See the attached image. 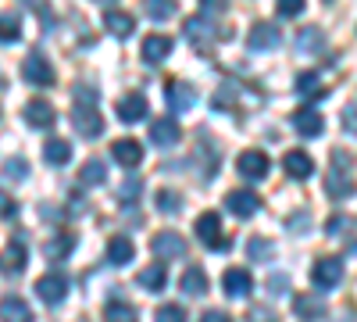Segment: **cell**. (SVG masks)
<instances>
[{"label": "cell", "instance_id": "1", "mask_svg": "<svg viewBox=\"0 0 357 322\" xmlns=\"http://www.w3.org/2000/svg\"><path fill=\"white\" fill-rule=\"evenodd\" d=\"M193 233H197V240H200L204 247H211V251H225V247H229V240L222 237V219H218V212H204V215L193 222Z\"/></svg>", "mask_w": 357, "mask_h": 322}, {"label": "cell", "instance_id": "2", "mask_svg": "<svg viewBox=\"0 0 357 322\" xmlns=\"http://www.w3.org/2000/svg\"><path fill=\"white\" fill-rule=\"evenodd\" d=\"M68 276L65 272H50V276H40L36 279V298L43 301V305H61L65 301V294H68Z\"/></svg>", "mask_w": 357, "mask_h": 322}, {"label": "cell", "instance_id": "3", "mask_svg": "<svg viewBox=\"0 0 357 322\" xmlns=\"http://www.w3.org/2000/svg\"><path fill=\"white\" fill-rule=\"evenodd\" d=\"M151 251L158 254V261H175V258H186V240L178 237V233H172V229H161L158 237L151 240Z\"/></svg>", "mask_w": 357, "mask_h": 322}, {"label": "cell", "instance_id": "4", "mask_svg": "<svg viewBox=\"0 0 357 322\" xmlns=\"http://www.w3.org/2000/svg\"><path fill=\"white\" fill-rule=\"evenodd\" d=\"M343 279V258H318L311 269V283L318 290H333Z\"/></svg>", "mask_w": 357, "mask_h": 322}, {"label": "cell", "instance_id": "5", "mask_svg": "<svg viewBox=\"0 0 357 322\" xmlns=\"http://www.w3.org/2000/svg\"><path fill=\"white\" fill-rule=\"evenodd\" d=\"M225 208L236 215V219H254L261 212V197L254 190H229L225 193Z\"/></svg>", "mask_w": 357, "mask_h": 322}, {"label": "cell", "instance_id": "6", "mask_svg": "<svg viewBox=\"0 0 357 322\" xmlns=\"http://www.w3.org/2000/svg\"><path fill=\"white\" fill-rule=\"evenodd\" d=\"M72 126L79 136H100L104 133V119H100V108H72Z\"/></svg>", "mask_w": 357, "mask_h": 322}, {"label": "cell", "instance_id": "7", "mask_svg": "<svg viewBox=\"0 0 357 322\" xmlns=\"http://www.w3.org/2000/svg\"><path fill=\"white\" fill-rule=\"evenodd\" d=\"M236 168H240V175L243 180H250V183H257V180H264L268 175V154L264 151H243L240 158H236Z\"/></svg>", "mask_w": 357, "mask_h": 322}, {"label": "cell", "instance_id": "8", "mask_svg": "<svg viewBox=\"0 0 357 322\" xmlns=\"http://www.w3.org/2000/svg\"><path fill=\"white\" fill-rule=\"evenodd\" d=\"M22 79H25V82H33V86H50V82H54V68H50L47 57L29 54L25 61H22Z\"/></svg>", "mask_w": 357, "mask_h": 322}, {"label": "cell", "instance_id": "9", "mask_svg": "<svg viewBox=\"0 0 357 322\" xmlns=\"http://www.w3.org/2000/svg\"><path fill=\"white\" fill-rule=\"evenodd\" d=\"M22 115H25V122L33 126V129H50V126L57 122V111H54V104H50V101H43V97L29 101Z\"/></svg>", "mask_w": 357, "mask_h": 322}, {"label": "cell", "instance_id": "10", "mask_svg": "<svg viewBox=\"0 0 357 322\" xmlns=\"http://www.w3.org/2000/svg\"><path fill=\"white\" fill-rule=\"evenodd\" d=\"M146 108H151V104H146V97L143 94H129V97H122V101H118V119H122L126 126H132V122H143L146 119Z\"/></svg>", "mask_w": 357, "mask_h": 322}, {"label": "cell", "instance_id": "11", "mask_svg": "<svg viewBox=\"0 0 357 322\" xmlns=\"http://www.w3.org/2000/svg\"><path fill=\"white\" fill-rule=\"evenodd\" d=\"M178 136H183V129H178L175 119H158V122H151V143H158L161 151L175 147Z\"/></svg>", "mask_w": 357, "mask_h": 322}, {"label": "cell", "instance_id": "12", "mask_svg": "<svg viewBox=\"0 0 357 322\" xmlns=\"http://www.w3.org/2000/svg\"><path fill=\"white\" fill-rule=\"evenodd\" d=\"M279 29L272 25V22H257L250 33H247V43H250V50H272V47H279Z\"/></svg>", "mask_w": 357, "mask_h": 322}, {"label": "cell", "instance_id": "13", "mask_svg": "<svg viewBox=\"0 0 357 322\" xmlns=\"http://www.w3.org/2000/svg\"><path fill=\"white\" fill-rule=\"evenodd\" d=\"M325 193H329V197H336V200H347V197H354V193H357L354 175H347V172L333 168L329 175H325Z\"/></svg>", "mask_w": 357, "mask_h": 322}, {"label": "cell", "instance_id": "14", "mask_svg": "<svg viewBox=\"0 0 357 322\" xmlns=\"http://www.w3.org/2000/svg\"><path fill=\"white\" fill-rule=\"evenodd\" d=\"M0 272H4V276L25 272V244L22 240H11L4 251H0Z\"/></svg>", "mask_w": 357, "mask_h": 322}, {"label": "cell", "instance_id": "15", "mask_svg": "<svg viewBox=\"0 0 357 322\" xmlns=\"http://www.w3.org/2000/svg\"><path fill=\"white\" fill-rule=\"evenodd\" d=\"M222 286H225V294L229 298H247L250 290H254V276L247 269H229L222 276Z\"/></svg>", "mask_w": 357, "mask_h": 322}, {"label": "cell", "instance_id": "16", "mask_svg": "<svg viewBox=\"0 0 357 322\" xmlns=\"http://www.w3.org/2000/svg\"><path fill=\"white\" fill-rule=\"evenodd\" d=\"M111 154L118 165H126V168H136L143 161V147H139V140H114L111 143Z\"/></svg>", "mask_w": 357, "mask_h": 322}, {"label": "cell", "instance_id": "17", "mask_svg": "<svg viewBox=\"0 0 357 322\" xmlns=\"http://www.w3.org/2000/svg\"><path fill=\"white\" fill-rule=\"evenodd\" d=\"M178 290L190 294V298H204L207 294V272L200 265H190L183 276H178Z\"/></svg>", "mask_w": 357, "mask_h": 322}, {"label": "cell", "instance_id": "18", "mask_svg": "<svg viewBox=\"0 0 357 322\" xmlns=\"http://www.w3.org/2000/svg\"><path fill=\"white\" fill-rule=\"evenodd\" d=\"M282 168L289 172V180H307V175L314 172V161H311V154H304V151H289L286 158H282Z\"/></svg>", "mask_w": 357, "mask_h": 322}, {"label": "cell", "instance_id": "19", "mask_svg": "<svg viewBox=\"0 0 357 322\" xmlns=\"http://www.w3.org/2000/svg\"><path fill=\"white\" fill-rule=\"evenodd\" d=\"M168 54H172V40H168V36H158V33H154V36L143 40V61H146V65H161Z\"/></svg>", "mask_w": 357, "mask_h": 322}, {"label": "cell", "instance_id": "20", "mask_svg": "<svg viewBox=\"0 0 357 322\" xmlns=\"http://www.w3.org/2000/svg\"><path fill=\"white\" fill-rule=\"evenodd\" d=\"M296 94H301L304 101H321L329 90H325V82H321L318 72H301L296 75Z\"/></svg>", "mask_w": 357, "mask_h": 322}, {"label": "cell", "instance_id": "21", "mask_svg": "<svg viewBox=\"0 0 357 322\" xmlns=\"http://www.w3.org/2000/svg\"><path fill=\"white\" fill-rule=\"evenodd\" d=\"M293 129L301 133V136H321V129H325V119H321L318 111L304 108V111H296V115H293Z\"/></svg>", "mask_w": 357, "mask_h": 322}, {"label": "cell", "instance_id": "22", "mask_svg": "<svg viewBox=\"0 0 357 322\" xmlns=\"http://www.w3.org/2000/svg\"><path fill=\"white\" fill-rule=\"evenodd\" d=\"M72 251H75V237H72V233H57V237L43 240V254L50 261H65Z\"/></svg>", "mask_w": 357, "mask_h": 322}, {"label": "cell", "instance_id": "23", "mask_svg": "<svg viewBox=\"0 0 357 322\" xmlns=\"http://www.w3.org/2000/svg\"><path fill=\"white\" fill-rule=\"evenodd\" d=\"M104 25H107V33H114V36H129L132 29H136V18H132L129 11L107 8V11H104Z\"/></svg>", "mask_w": 357, "mask_h": 322}, {"label": "cell", "instance_id": "24", "mask_svg": "<svg viewBox=\"0 0 357 322\" xmlns=\"http://www.w3.org/2000/svg\"><path fill=\"white\" fill-rule=\"evenodd\" d=\"M0 322H33V312H29V305L22 298H4L0 301Z\"/></svg>", "mask_w": 357, "mask_h": 322}, {"label": "cell", "instance_id": "25", "mask_svg": "<svg viewBox=\"0 0 357 322\" xmlns=\"http://www.w3.org/2000/svg\"><path fill=\"white\" fill-rule=\"evenodd\" d=\"M293 312L301 319H307V322H314V319L325 315V301L318 294H301V298H293Z\"/></svg>", "mask_w": 357, "mask_h": 322}, {"label": "cell", "instance_id": "26", "mask_svg": "<svg viewBox=\"0 0 357 322\" xmlns=\"http://www.w3.org/2000/svg\"><path fill=\"white\" fill-rule=\"evenodd\" d=\"M132 254H136V247H132L129 237H111V244H107V261L111 265H129Z\"/></svg>", "mask_w": 357, "mask_h": 322}, {"label": "cell", "instance_id": "27", "mask_svg": "<svg viewBox=\"0 0 357 322\" xmlns=\"http://www.w3.org/2000/svg\"><path fill=\"white\" fill-rule=\"evenodd\" d=\"M168 104H172V111H190L197 104V97L186 82H168Z\"/></svg>", "mask_w": 357, "mask_h": 322}, {"label": "cell", "instance_id": "28", "mask_svg": "<svg viewBox=\"0 0 357 322\" xmlns=\"http://www.w3.org/2000/svg\"><path fill=\"white\" fill-rule=\"evenodd\" d=\"M136 279H139V286H143V290H151V294H158V290L168 283V269L158 261V265H146V269H143Z\"/></svg>", "mask_w": 357, "mask_h": 322}, {"label": "cell", "instance_id": "29", "mask_svg": "<svg viewBox=\"0 0 357 322\" xmlns=\"http://www.w3.org/2000/svg\"><path fill=\"white\" fill-rule=\"evenodd\" d=\"M79 180H82V186H97V183H104V180H107V165H104L100 158H89V161L79 168Z\"/></svg>", "mask_w": 357, "mask_h": 322}, {"label": "cell", "instance_id": "30", "mask_svg": "<svg viewBox=\"0 0 357 322\" xmlns=\"http://www.w3.org/2000/svg\"><path fill=\"white\" fill-rule=\"evenodd\" d=\"M22 40V22L15 11H0V43H18Z\"/></svg>", "mask_w": 357, "mask_h": 322}, {"label": "cell", "instance_id": "31", "mask_svg": "<svg viewBox=\"0 0 357 322\" xmlns=\"http://www.w3.org/2000/svg\"><path fill=\"white\" fill-rule=\"evenodd\" d=\"M321 43H325V36H321V29H318V25H307V29H301V33H296V47H301L304 54L321 50Z\"/></svg>", "mask_w": 357, "mask_h": 322}, {"label": "cell", "instance_id": "32", "mask_svg": "<svg viewBox=\"0 0 357 322\" xmlns=\"http://www.w3.org/2000/svg\"><path fill=\"white\" fill-rule=\"evenodd\" d=\"M43 158H47L50 165H65V161L72 158V143H68V140H50L47 147H43Z\"/></svg>", "mask_w": 357, "mask_h": 322}, {"label": "cell", "instance_id": "33", "mask_svg": "<svg viewBox=\"0 0 357 322\" xmlns=\"http://www.w3.org/2000/svg\"><path fill=\"white\" fill-rule=\"evenodd\" d=\"M104 322H136V308L126 301H111L104 308Z\"/></svg>", "mask_w": 357, "mask_h": 322}, {"label": "cell", "instance_id": "34", "mask_svg": "<svg viewBox=\"0 0 357 322\" xmlns=\"http://www.w3.org/2000/svg\"><path fill=\"white\" fill-rule=\"evenodd\" d=\"M29 175V161L25 158H8L4 161V180H25Z\"/></svg>", "mask_w": 357, "mask_h": 322}, {"label": "cell", "instance_id": "35", "mask_svg": "<svg viewBox=\"0 0 357 322\" xmlns=\"http://www.w3.org/2000/svg\"><path fill=\"white\" fill-rule=\"evenodd\" d=\"M247 251H250V258H254V261H272V254H275V247L268 244V240H261V237H254Z\"/></svg>", "mask_w": 357, "mask_h": 322}, {"label": "cell", "instance_id": "36", "mask_svg": "<svg viewBox=\"0 0 357 322\" xmlns=\"http://www.w3.org/2000/svg\"><path fill=\"white\" fill-rule=\"evenodd\" d=\"M154 322H186V308H178V305H161Z\"/></svg>", "mask_w": 357, "mask_h": 322}, {"label": "cell", "instance_id": "37", "mask_svg": "<svg viewBox=\"0 0 357 322\" xmlns=\"http://www.w3.org/2000/svg\"><path fill=\"white\" fill-rule=\"evenodd\" d=\"M158 208L165 215H175L178 212V193L175 190H158Z\"/></svg>", "mask_w": 357, "mask_h": 322}, {"label": "cell", "instance_id": "38", "mask_svg": "<svg viewBox=\"0 0 357 322\" xmlns=\"http://www.w3.org/2000/svg\"><path fill=\"white\" fill-rule=\"evenodd\" d=\"M325 229H329V237H347V233L354 229V219L350 215H336V219H329Z\"/></svg>", "mask_w": 357, "mask_h": 322}, {"label": "cell", "instance_id": "39", "mask_svg": "<svg viewBox=\"0 0 357 322\" xmlns=\"http://www.w3.org/2000/svg\"><path fill=\"white\" fill-rule=\"evenodd\" d=\"M247 322H279V315H275L272 308H261V305H257V308L247 312Z\"/></svg>", "mask_w": 357, "mask_h": 322}, {"label": "cell", "instance_id": "40", "mask_svg": "<svg viewBox=\"0 0 357 322\" xmlns=\"http://www.w3.org/2000/svg\"><path fill=\"white\" fill-rule=\"evenodd\" d=\"M146 15H151L154 22H165L175 15V4H146Z\"/></svg>", "mask_w": 357, "mask_h": 322}, {"label": "cell", "instance_id": "41", "mask_svg": "<svg viewBox=\"0 0 357 322\" xmlns=\"http://www.w3.org/2000/svg\"><path fill=\"white\" fill-rule=\"evenodd\" d=\"M15 215H18V204L0 190V219H15Z\"/></svg>", "mask_w": 357, "mask_h": 322}, {"label": "cell", "instance_id": "42", "mask_svg": "<svg viewBox=\"0 0 357 322\" xmlns=\"http://www.w3.org/2000/svg\"><path fill=\"white\" fill-rule=\"evenodd\" d=\"M304 11V0H279V15L293 18V15H301Z\"/></svg>", "mask_w": 357, "mask_h": 322}, {"label": "cell", "instance_id": "43", "mask_svg": "<svg viewBox=\"0 0 357 322\" xmlns=\"http://www.w3.org/2000/svg\"><path fill=\"white\" fill-rule=\"evenodd\" d=\"M136 193H139V180H126L122 190H118V197H122V200H132Z\"/></svg>", "mask_w": 357, "mask_h": 322}, {"label": "cell", "instance_id": "44", "mask_svg": "<svg viewBox=\"0 0 357 322\" xmlns=\"http://www.w3.org/2000/svg\"><path fill=\"white\" fill-rule=\"evenodd\" d=\"M343 129L357 133V108H343Z\"/></svg>", "mask_w": 357, "mask_h": 322}, {"label": "cell", "instance_id": "45", "mask_svg": "<svg viewBox=\"0 0 357 322\" xmlns=\"http://www.w3.org/2000/svg\"><path fill=\"white\" fill-rule=\"evenodd\" d=\"M200 322H232V319H229V312H218V308H207V312L200 315Z\"/></svg>", "mask_w": 357, "mask_h": 322}, {"label": "cell", "instance_id": "46", "mask_svg": "<svg viewBox=\"0 0 357 322\" xmlns=\"http://www.w3.org/2000/svg\"><path fill=\"white\" fill-rule=\"evenodd\" d=\"M286 286H289L286 276H272V279H268V290H272V294H286Z\"/></svg>", "mask_w": 357, "mask_h": 322}, {"label": "cell", "instance_id": "47", "mask_svg": "<svg viewBox=\"0 0 357 322\" xmlns=\"http://www.w3.org/2000/svg\"><path fill=\"white\" fill-rule=\"evenodd\" d=\"M311 226V215H293L289 219V229H307Z\"/></svg>", "mask_w": 357, "mask_h": 322}]
</instances>
